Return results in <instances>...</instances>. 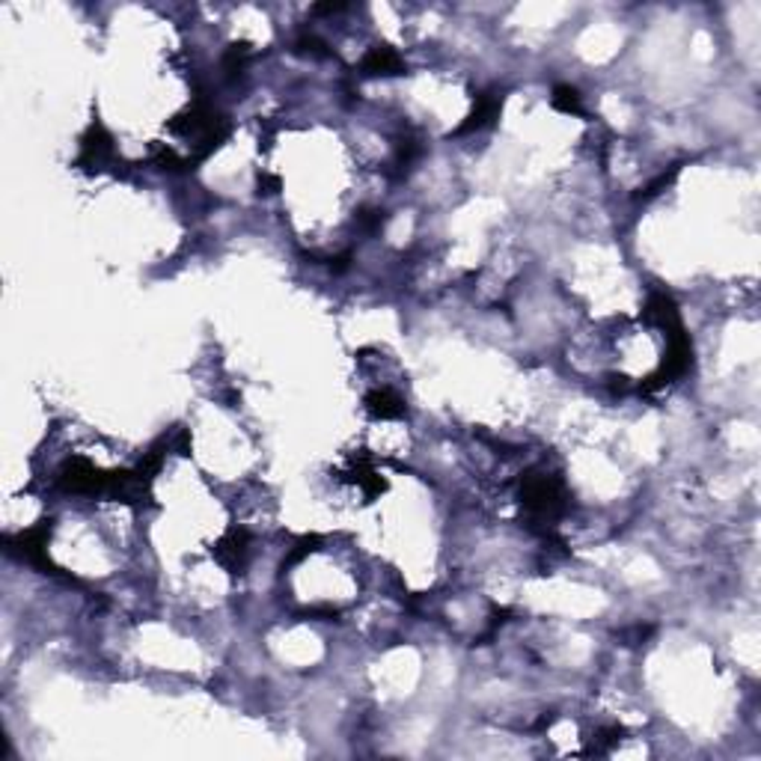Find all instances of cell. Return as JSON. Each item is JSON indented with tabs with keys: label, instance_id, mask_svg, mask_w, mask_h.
<instances>
[{
	"label": "cell",
	"instance_id": "7a4b0ae2",
	"mask_svg": "<svg viewBox=\"0 0 761 761\" xmlns=\"http://www.w3.org/2000/svg\"><path fill=\"white\" fill-rule=\"evenodd\" d=\"M211 553H214V560H218L227 571L241 574L244 565H247V556H250V535H247V530H229L218 544H214Z\"/></svg>",
	"mask_w": 761,
	"mask_h": 761
},
{
	"label": "cell",
	"instance_id": "8992f818",
	"mask_svg": "<svg viewBox=\"0 0 761 761\" xmlns=\"http://www.w3.org/2000/svg\"><path fill=\"white\" fill-rule=\"evenodd\" d=\"M366 411L378 416V419H396L405 414V398L393 393V389H375V393L366 396Z\"/></svg>",
	"mask_w": 761,
	"mask_h": 761
},
{
	"label": "cell",
	"instance_id": "6da1fadb",
	"mask_svg": "<svg viewBox=\"0 0 761 761\" xmlns=\"http://www.w3.org/2000/svg\"><path fill=\"white\" fill-rule=\"evenodd\" d=\"M521 500L535 518H560L565 512V485L560 476L548 473H526L521 482Z\"/></svg>",
	"mask_w": 761,
	"mask_h": 761
},
{
	"label": "cell",
	"instance_id": "9c48e42d",
	"mask_svg": "<svg viewBox=\"0 0 761 761\" xmlns=\"http://www.w3.org/2000/svg\"><path fill=\"white\" fill-rule=\"evenodd\" d=\"M298 51H300V54H309V57H330L327 45L321 42L318 36H300V39H298Z\"/></svg>",
	"mask_w": 761,
	"mask_h": 761
},
{
	"label": "cell",
	"instance_id": "ba28073f",
	"mask_svg": "<svg viewBox=\"0 0 761 761\" xmlns=\"http://www.w3.org/2000/svg\"><path fill=\"white\" fill-rule=\"evenodd\" d=\"M247 60H250V45H232L227 54H223V69H227V75L229 77H236V75H241L244 72V66H247Z\"/></svg>",
	"mask_w": 761,
	"mask_h": 761
},
{
	"label": "cell",
	"instance_id": "52a82bcc",
	"mask_svg": "<svg viewBox=\"0 0 761 761\" xmlns=\"http://www.w3.org/2000/svg\"><path fill=\"white\" fill-rule=\"evenodd\" d=\"M551 104L556 107V111H562V113H583L580 93L574 90V86H569V84H560V86H556L553 95H551Z\"/></svg>",
	"mask_w": 761,
	"mask_h": 761
},
{
	"label": "cell",
	"instance_id": "277c9868",
	"mask_svg": "<svg viewBox=\"0 0 761 761\" xmlns=\"http://www.w3.org/2000/svg\"><path fill=\"white\" fill-rule=\"evenodd\" d=\"M503 111V95L497 93H482L479 99H476V107L467 116V122L458 129V134H473V131H482L485 125H491L497 116Z\"/></svg>",
	"mask_w": 761,
	"mask_h": 761
},
{
	"label": "cell",
	"instance_id": "3957f363",
	"mask_svg": "<svg viewBox=\"0 0 761 761\" xmlns=\"http://www.w3.org/2000/svg\"><path fill=\"white\" fill-rule=\"evenodd\" d=\"M113 155V140L111 134L104 131L102 122H93L90 131L84 134L81 140V164H90V167H102V164Z\"/></svg>",
	"mask_w": 761,
	"mask_h": 761
},
{
	"label": "cell",
	"instance_id": "5b68a950",
	"mask_svg": "<svg viewBox=\"0 0 761 761\" xmlns=\"http://www.w3.org/2000/svg\"><path fill=\"white\" fill-rule=\"evenodd\" d=\"M366 75H402L405 72V60L398 57L396 48L389 45H378L363 57V66H360Z\"/></svg>",
	"mask_w": 761,
	"mask_h": 761
}]
</instances>
